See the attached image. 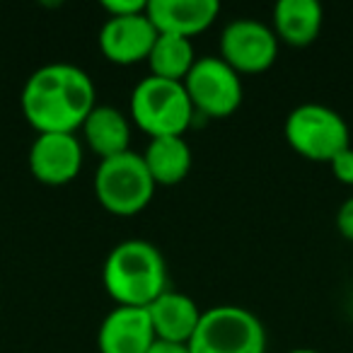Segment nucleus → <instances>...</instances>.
Masks as SVG:
<instances>
[{"instance_id": "1", "label": "nucleus", "mask_w": 353, "mask_h": 353, "mask_svg": "<svg viewBox=\"0 0 353 353\" xmlns=\"http://www.w3.org/2000/svg\"><path fill=\"white\" fill-rule=\"evenodd\" d=\"M97 90L73 63H46L27 78L20 94L25 119L37 133H78L97 107Z\"/></svg>"}, {"instance_id": "2", "label": "nucleus", "mask_w": 353, "mask_h": 353, "mask_svg": "<svg viewBox=\"0 0 353 353\" xmlns=\"http://www.w3.org/2000/svg\"><path fill=\"white\" fill-rule=\"evenodd\" d=\"M102 283L117 305L148 307L167 290L165 256L148 240H123L104 259Z\"/></svg>"}, {"instance_id": "3", "label": "nucleus", "mask_w": 353, "mask_h": 353, "mask_svg": "<svg viewBox=\"0 0 353 353\" xmlns=\"http://www.w3.org/2000/svg\"><path fill=\"white\" fill-rule=\"evenodd\" d=\"M128 109H131L133 123L150 138L184 136V131L192 126L196 117L184 83L155 78V75L138 80L131 92Z\"/></svg>"}, {"instance_id": "4", "label": "nucleus", "mask_w": 353, "mask_h": 353, "mask_svg": "<svg viewBox=\"0 0 353 353\" xmlns=\"http://www.w3.org/2000/svg\"><path fill=\"white\" fill-rule=\"evenodd\" d=\"M92 184L99 206L121 218L141 213L155 194V182L145 162L133 150L99 160Z\"/></svg>"}, {"instance_id": "5", "label": "nucleus", "mask_w": 353, "mask_h": 353, "mask_svg": "<svg viewBox=\"0 0 353 353\" xmlns=\"http://www.w3.org/2000/svg\"><path fill=\"white\" fill-rule=\"evenodd\" d=\"M192 353H264L266 329L254 312L240 305L203 310L189 341Z\"/></svg>"}, {"instance_id": "6", "label": "nucleus", "mask_w": 353, "mask_h": 353, "mask_svg": "<svg viewBox=\"0 0 353 353\" xmlns=\"http://www.w3.org/2000/svg\"><path fill=\"white\" fill-rule=\"evenodd\" d=\"M283 136L298 155L312 162H332L351 145V128L336 109L327 104H300L285 117Z\"/></svg>"}, {"instance_id": "7", "label": "nucleus", "mask_w": 353, "mask_h": 353, "mask_svg": "<svg viewBox=\"0 0 353 353\" xmlns=\"http://www.w3.org/2000/svg\"><path fill=\"white\" fill-rule=\"evenodd\" d=\"M192 107L196 114L211 119H225L242 104V78L221 56H201L184 78Z\"/></svg>"}, {"instance_id": "8", "label": "nucleus", "mask_w": 353, "mask_h": 353, "mask_svg": "<svg viewBox=\"0 0 353 353\" xmlns=\"http://www.w3.org/2000/svg\"><path fill=\"white\" fill-rule=\"evenodd\" d=\"M279 56L274 27L254 17H237L221 32V59L240 75L264 73Z\"/></svg>"}, {"instance_id": "9", "label": "nucleus", "mask_w": 353, "mask_h": 353, "mask_svg": "<svg viewBox=\"0 0 353 353\" xmlns=\"http://www.w3.org/2000/svg\"><path fill=\"white\" fill-rule=\"evenodd\" d=\"M85 145L78 133H39L30 148V172L46 187H63L83 170Z\"/></svg>"}, {"instance_id": "10", "label": "nucleus", "mask_w": 353, "mask_h": 353, "mask_svg": "<svg viewBox=\"0 0 353 353\" xmlns=\"http://www.w3.org/2000/svg\"><path fill=\"white\" fill-rule=\"evenodd\" d=\"M157 39V30L145 12L126 17H107L99 30V51L117 65H133L148 61Z\"/></svg>"}, {"instance_id": "11", "label": "nucleus", "mask_w": 353, "mask_h": 353, "mask_svg": "<svg viewBox=\"0 0 353 353\" xmlns=\"http://www.w3.org/2000/svg\"><path fill=\"white\" fill-rule=\"evenodd\" d=\"M155 341V329L148 307L117 305L102 319L97 332L99 353H148Z\"/></svg>"}, {"instance_id": "12", "label": "nucleus", "mask_w": 353, "mask_h": 353, "mask_svg": "<svg viewBox=\"0 0 353 353\" xmlns=\"http://www.w3.org/2000/svg\"><path fill=\"white\" fill-rule=\"evenodd\" d=\"M145 15L157 34L194 39L218 20L221 6L218 0H148Z\"/></svg>"}, {"instance_id": "13", "label": "nucleus", "mask_w": 353, "mask_h": 353, "mask_svg": "<svg viewBox=\"0 0 353 353\" xmlns=\"http://www.w3.org/2000/svg\"><path fill=\"white\" fill-rule=\"evenodd\" d=\"M148 314H150L157 341L189 343L196 332L203 310L199 307V303L192 295L167 288L160 298L148 305Z\"/></svg>"}, {"instance_id": "14", "label": "nucleus", "mask_w": 353, "mask_h": 353, "mask_svg": "<svg viewBox=\"0 0 353 353\" xmlns=\"http://www.w3.org/2000/svg\"><path fill=\"white\" fill-rule=\"evenodd\" d=\"M80 141H85V145L99 160L121 155L131 150V123L121 109L112 104H97L80 126Z\"/></svg>"}, {"instance_id": "15", "label": "nucleus", "mask_w": 353, "mask_h": 353, "mask_svg": "<svg viewBox=\"0 0 353 353\" xmlns=\"http://www.w3.org/2000/svg\"><path fill=\"white\" fill-rule=\"evenodd\" d=\"M155 187H174L184 182L192 172L194 155L184 136H162L150 138L148 148L141 152Z\"/></svg>"}, {"instance_id": "16", "label": "nucleus", "mask_w": 353, "mask_h": 353, "mask_svg": "<svg viewBox=\"0 0 353 353\" xmlns=\"http://www.w3.org/2000/svg\"><path fill=\"white\" fill-rule=\"evenodd\" d=\"M324 10L317 0H279L274 6V32L288 46H310L319 37Z\"/></svg>"}, {"instance_id": "17", "label": "nucleus", "mask_w": 353, "mask_h": 353, "mask_svg": "<svg viewBox=\"0 0 353 353\" xmlns=\"http://www.w3.org/2000/svg\"><path fill=\"white\" fill-rule=\"evenodd\" d=\"M194 63H196V51H194L192 39L176 34H157L150 56H148L150 75L174 80V83H184Z\"/></svg>"}, {"instance_id": "18", "label": "nucleus", "mask_w": 353, "mask_h": 353, "mask_svg": "<svg viewBox=\"0 0 353 353\" xmlns=\"http://www.w3.org/2000/svg\"><path fill=\"white\" fill-rule=\"evenodd\" d=\"M329 167H332V174L336 176L339 182L353 187V148L351 145L343 148V150L329 162Z\"/></svg>"}, {"instance_id": "19", "label": "nucleus", "mask_w": 353, "mask_h": 353, "mask_svg": "<svg viewBox=\"0 0 353 353\" xmlns=\"http://www.w3.org/2000/svg\"><path fill=\"white\" fill-rule=\"evenodd\" d=\"M148 3L143 0H104L102 10L107 12V17H126V15H138L145 12Z\"/></svg>"}, {"instance_id": "20", "label": "nucleus", "mask_w": 353, "mask_h": 353, "mask_svg": "<svg viewBox=\"0 0 353 353\" xmlns=\"http://www.w3.org/2000/svg\"><path fill=\"white\" fill-rule=\"evenodd\" d=\"M336 228H339V232H341V237H346L348 242H353V196H348L346 201L339 206Z\"/></svg>"}, {"instance_id": "21", "label": "nucleus", "mask_w": 353, "mask_h": 353, "mask_svg": "<svg viewBox=\"0 0 353 353\" xmlns=\"http://www.w3.org/2000/svg\"><path fill=\"white\" fill-rule=\"evenodd\" d=\"M148 353H192L189 343H172V341H155Z\"/></svg>"}, {"instance_id": "22", "label": "nucleus", "mask_w": 353, "mask_h": 353, "mask_svg": "<svg viewBox=\"0 0 353 353\" xmlns=\"http://www.w3.org/2000/svg\"><path fill=\"white\" fill-rule=\"evenodd\" d=\"M288 353H324V351H317V348H293V351H288Z\"/></svg>"}]
</instances>
